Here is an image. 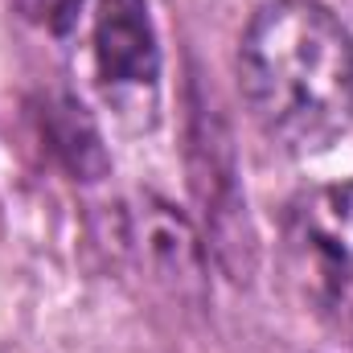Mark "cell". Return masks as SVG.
<instances>
[{
    "label": "cell",
    "mask_w": 353,
    "mask_h": 353,
    "mask_svg": "<svg viewBox=\"0 0 353 353\" xmlns=\"http://www.w3.org/2000/svg\"><path fill=\"white\" fill-rule=\"evenodd\" d=\"M239 83L279 152H329L353 123L350 29L321 0H267L243 29Z\"/></svg>",
    "instance_id": "6da1fadb"
},
{
    "label": "cell",
    "mask_w": 353,
    "mask_h": 353,
    "mask_svg": "<svg viewBox=\"0 0 353 353\" xmlns=\"http://www.w3.org/2000/svg\"><path fill=\"white\" fill-rule=\"evenodd\" d=\"M283 243L308 308L353 345V181L304 193L288 214Z\"/></svg>",
    "instance_id": "7a4b0ae2"
},
{
    "label": "cell",
    "mask_w": 353,
    "mask_h": 353,
    "mask_svg": "<svg viewBox=\"0 0 353 353\" xmlns=\"http://www.w3.org/2000/svg\"><path fill=\"white\" fill-rule=\"evenodd\" d=\"M94 66L107 87L152 90L161 79V46L144 0H99Z\"/></svg>",
    "instance_id": "3957f363"
},
{
    "label": "cell",
    "mask_w": 353,
    "mask_h": 353,
    "mask_svg": "<svg viewBox=\"0 0 353 353\" xmlns=\"http://www.w3.org/2000/svg\"><path fill=\"white\" fill-rule=\"evenodd\" d=\"M41 128L58 152V161L79 176V181H99L107 173V152H103V140H99V128L87 115V107L70 94H58L46 103V115H41Z\"/></svg>",
    "instance_id": "277c9868"
},
{
    "label": "cell",
    "mask_w": 353,
    "mask_h": 353,
    "mask_svg": "<svg viewBox=\"0 0 353 353\" xmlns=\"http://www.w3.org/2000/svg\"><path fill=\"white\" fill-rule=\"evenodd\" d=\"M8 4L21 21L37 25L46 33H70L74 21H79V8L87 0H8Z\"/></svg>",
    "instance_id": "5b68a950"
}]
</instances>
